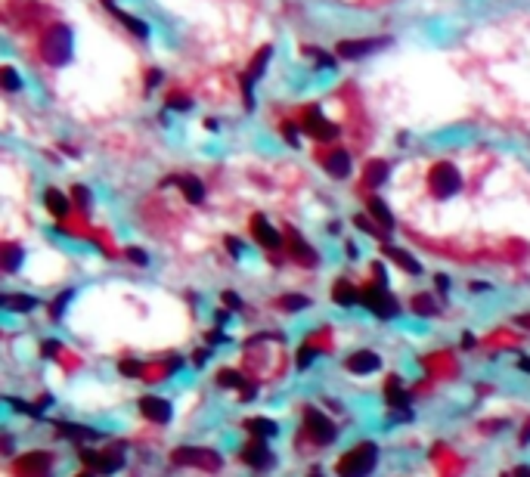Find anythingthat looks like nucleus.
Returning <instances> with one entry per match:
<instances>
[{
  "instance_id": "nucleus-8",
  "label": "nucleus",
  "mask_w": 530,
  "mask_h": 477,
  "mask_svg": "<svg viewBox=\"0 0 530 477\" xmlns=\"http://www.w3.org/2000/svg\"><path fill=\"white\" fill-rule=\"evenodd\" d=\"M53 456L50 452H25L22 459H16V474L19 477H50Z\"/></svg>"
},
{
  "instance_id": "nucleus-29",
  "label": "nucleus",
  "mask_w": 530,
  "mask_h": 477,
  "mask_svg": "<svg viewBox=\"0 0 530 477\" xmlns=\"http://www.w3.org/2000/svg\"><path fill=\"white\" fill-rule=\"evenodd\" d=\"M22 257H25V254H22L19 245H4V270L13 273V270L22 264Z\"/></svg>"
},
{
  "instance_id": "nucleus-30",
  "label": "nucleus",
  "mask_w": 530,
  "mask_h": 477,
  "mask_svg": "<svg viewBox=\"0 0 530 477\" xmlns=\"http://www.w3.org/2000/svg\"><path fill=\"white\" fill-rule=\"evenodd\" d=\"M412 310H416L419 316H434L438 314V304L428 298V295H416V298H412Z\"/></svg>"
},
{
  "instance_id": "nucleus-49",
  "label": "nucleus",
  "mask_w": 530,
  "mask_h": 477,
  "mask_svg": "<svg viewBox=\"0 0 530 477\" xmlns=\"http://www.w3.org/2000/svg\"><path fill=\"white\" fill-rule=\"evenodd\" d=\"M521 443H530V421H527L524 431H521Z\"/></svg>"
},
{
  "instance_id": "nucleus-43",
  "label": "nucleus",
  "mask_w": 530,
  "mask_h": 477,
  "mask_svg": "<svg viewBox=\"0 0 530 477\" xmlns=\"http://www.w3.org/2000/svg\"><path fill=\"white\" fill-rule=\"evenodd\" d=\"M205 359H208V350H196V354H192V363H196V366H202Z\"/></svg>"
},
{
  "instance_id": "nucleus-21",
  "label": "nucleus",
  "mask_w": 530,
  "mask_h": 477,
  "mask_svg": "<svg viewBox=\"0 0 530 477\" xmlns=\"http://www.w3.org/2000/svg\"><path fill=\"white\" fill-rule=\"evenodd\" d=\"M385 254L391 257L394 264H400V267L407 270V273H422V267H419V261H416V257H409L407 252H400V248H394V245H385Z\"/></svg>"
},
{
  "instance_id": "nucleus-28",
  "label": "nucleus",
  "mask_w": 530,
  "mask_h": 477,
  "mask_svg": "<svg viewBox=\"0 0 530 477\" xmlns=\"http://www.w3.org/2000/svg\"><path fill=\"white\" fill-rule=\"evenodd\" d=\"M385 177H388V164L385 161H369L366 164V183L369 186H378V183H385Z\"/></svg>"
},
{
  "instance_id": "nucleus-26",
  "label": "nucleus",
  "mask_w": 530,
  "mask_h": 477,
  "mask_svg": "<svg viewBox=\"0 0 530 477\" xmlns=\"http://www.w3.org/2000/svg\"><path fill=\"white\" fill-rule=\"evenodd\" d=\"M369 211H372V214H376V221H378L381 226H385V230H391V226H394L391 211H388V208H385V202L376 199V195H369Z\"/></svg>"
},
{
  "instance_id": "nucleus-10",
  "label": "nucleus",
  "mask_w": 530,
  "mask_h": 477,
  "mask_svg": "<svg viewBox=\"0 0 530 477\" xmlns=\"http://www.w3.org/2000/svg\"><path fill=\"white\" fill-rule=\"evenodd\" d=\"M319 161H323V168L329 171V177H335V180H345L350 174V155H347V149L332 146V149L319 152Z\"/></svg>"
},
{
  "instance_id": "nucleus-11",
  "label": "nucleus",
  "mask_w": 530,
  "mask_h": 477,
  "mask_svg": "<svg viewBox=\"0 0 530 477\" xmlns=\"http://www.w3.org/2000/svg\"><path fill=\"white\" fill-rule=\"evenodd\" d=\"M285 245H288V252H292L295 261L304 264V267H314V264H316V252L295 230H285Z\"/></svg>"
},
{
  "instance_id": "nucleus-22",
  "label": "nucleus",
  "mask_w": 530,
  "mask_h": 477,
  "mask_svg": "<svg viewBox=\"0 0 530 477\" xmlns=\"http://www.w3.org/2000/svg\"><path fill=\"white\" fill-rule=\"evenodd\" d=\"M44 202H47V208H50L53 214L59 217V221L68 214V199H66V195H62L59 190H47V192H44Z\"/></svg>"
},
{
  "instance_id": "nucleus-45",
  "label": "nucleus",
  "mask_w": 530,
  "mask_h": 477,
  "mask_svg": "<svg viewBox=\"0 0 530 477\" xmlns=\"http://www.w3.org/2000/svg\"><path fill=\"white\" fill-rule=\"evenodd\" d=\"M214 319H217V323H221V326H223V323H230V310H221V314H217Z\"/></svg>"
},
{
  "instance_id": "nucleus-51",
  "label": "nucleus",
  "mask_w": 530,
  "mask_h": 477,
  "mask_svg": "<svg viewBox=\"0 0 530 477\" xmlns=\"http://www.w3.org/2000/svg\"><path fill=\"white\" fill-rule=\"evenodd\" d=\"M78 477H93V474H90V471H87V474H78Z\"/></svg>"
},
{
  "instance_id": "nucleus-18",
  "label": "nucleus",
  "mask_w": 530,
  "mask_h": 477,
  "mask_svg": "<svg viewBox=\"0 0 530 477\" xmlns=\"http://www.w3.org/2000/svg\"><path fill=\"white\" fill-rule=\"evenodd\" d=\"M332 298H335V304H341V307H350V304L360 301V292H357L347 279H338V283L332 285Z\"/></svg>"
},
{
  "instance_id": "nucleus-13",
  "label": "nucleus",
  "mask_w": 530,
  "mask_h": 477,
  "mask_svg": "<svg viewBox=\"0 0 530 477\" xmlns=\"http://www.w3.org/2000/svg\"><path fill=\"white\" fill-rule=\"evenodd\" d=\"M242 459L252 468H267L273 462V456H270V450H267V443L261 440V437H252V440L242 447Z\"/></svg>"
},
{
  "instance_id": "nucleus-39",
  "label": "nucleus",
  "mask_w": 530,
  "mask_h": 477,
  "mask_svg": "<svg viewBox=\"0 0 530 477\" xmlns=\"http://www.w3.org/2000/svg\"><path fill=\"white\" fill-rule=\"evenodd\" d=\"M223 304H227L230 310H239V307H242V301H239L236 292H223Z\"/></svg>"
},
{
  "instance_id": "nucleus-17",
  "label": "nucleus",
  "mask_w": 530,
  "mask_h": 477,
  "mask_svg": "<svg viewBox=\"0 0 530 477\" xmlns=\"http://www.w3.org/2000/svg\"><path fill=\"white\" fill-rule=\"evenodd\" d=\"M252 233H254V239L261 242L264 248H279L283 245V236H279L276 230H273V226L264 221L261 214H254V221H252Z\"/></svg>"
},
{
  "instance_id": "nucleus-36",
  "label": "nucleus",
  "mask_w": 530,
  "mask_h": 477,
  "mask_svg": "<svg viewBox=\"0 0 530 477\" xmlns=\"http://www.w3.org/2000/svg\"><path fill=\"white\" fill-rule=\"evenodd\" d=\"M128 261H134V264H140V267H146V264H149V254L146 252H140V248H128Z\"/></svg>"
},
{
  "instance_id": "nucleus-14",
  "label": "nucleus",
  "mask_w": 530,
  "mask_h": 477,
  "mask_svg": "<svg viewBox=\"0 0 530 477\" xmlns=\"http://www.w3.org/2000/svg\"><path fill=\"white\" fill-rule=\"evenodd\" d=\"M381 44H388V37H376V41H341V44H338V56H345V59H360V56H366V53L378 50Z\"/></svg>"
},
{
  "instance_id": "nucleus-38",
  "label": "nucleus",
  "mask_w": 530,
  "mask_h": 477,
  "mask_svg": "<svg viewBox=\"0 0 530 477\" xmlns=\"http://www.w3.org/2000/svg\"><path fill=\"white\" fill-rule=\"evenodd\" d=\"M354 221H357V226H360V230H366V233H372V236H378V239H385V236H381V233L376 230V226H372V223H369V217H363V214H360V217H354Z\"/></svg>"
},
{
  "instance_id": "nucleus-33",
  "label": "nucleus",
  "mask_w": 530,
  "mask_h": 477,
  "mask_svg": "<svg viewBox=\"0 0 530 477\" xmlns=\"http://www.w3.org/2000/svg\"><path fill=\"white\" fill-rule=\"evenodd\" d=\"M279 304H283V310H304L310 301L304 298V295H285V298L279 301Z\"/></svg>"
},
{
  "instance_id": "nucleus-37",
  "label": "nucleus",
  "mask_w": 530,
  "mask_h": 477,
  "mask_svg": "<svg viewBox=\"0 0 530 477\" xmlns=\"http://www.w3.org/2000/svg\"><path fill=\"white\" fill-rule=\"evenodd\" d=\"M314 357H316V350H314V347H304L301 354H298V369H307V366L314 363Z\"/></svg>"
},
{
  "instance_id": "nucleus-4",
  "label": "nucleus",
  "mask_w": 530,
  "mask_h": 477,
  "mask_svg": "<svg viewBox=\"0 0 530 477\" xmlns=\"http://www.w3.org/2000/svg\"><path fill=\"white\" fill-rule=\"evenodd\" d=\"M171 462L183 468H202V471H217L221 468V456L214 450H199V447H180L171 452Z\"/></svg>"
},
{
  "instance_id": "nucleus-12",
  "label": "nucleus",
  "mask_w": 530,
  "mask_h": 477,
  "mask_svg": "<svg viewBox=\"0 0 530 477\" xmlns=\"http://www.w3.org/2000/svg\"><path fill=\"white\" fill-rule=\"evenodd\" d=\"M140 412L149 421H155V425L171 421V403L161 400V397H143V400H140Z\"/></svg>"
},
{
  "instance_id": "nucleus-25",
  "label": "nucleus",
  "mask_w": 530,
  "mask_h": 477,
  "mask_svg": "<svg viewBox=\"0 0 530 477\" xmlns=\"http://www.w3.org/2000/svg\"><path fill=\"white\" fill-rule=\"evenodd\" d=\"M59 434L75 437V440H97V431L93 428H81V425H68V421H59Z\"/></svg>"
},
{
  "instance_id": "nucleus-23",
  "label": "nucleus",
  "mask_w": 530,
  "mask_h": 477,
  "mask_svg": "<svg viewBox=\"0 0 530 477\" xmlns=\"http://www.w3.org/2000/svg\"><path fill=\"white\" fill-rule=\"evenodd\" d=\"M248 431H252L254 437H261V440H267V437H276V421H270V419H248Z\"/></svg>"
},
{
  "instance_id": "nucleus-50",
  "label": "nucleus",
  "mask_w": 530,
  "mask_h": 477,
  "mask_svg": "<svg viewBox=\"0 0 530 477\" xmlns=\"http://www.w3.org/2000/svg\"><path fill=\"white\" fill-rule=\"evenodd\" d=\"M307 477H323V471H310Z\"/></svg>"
},
{
  "instance_id": "nucleus-20",
  "label": "nucleus",
  "mask_w": 530,
  "mask_h": 477,
  "mask_svg": "<svg viewBox=\"0 0 530 477\" xmlns=\"http://www.w3.org/2000/svg\"><path fill=\"white\" fill-rule=\"evenodd\" d=\"M385 397H388V403L397 406V409H407V403H409V397H407V390H403V385L397 378H388V385H385Z\"/></svg>"
},
{
  "instance_id": "nucleus-42",
  "label": "nucleus",
  "mask_w": 530,
  "mask_h": 477,
  "mask_svg": "<svg viewBox=\"0 0 530 477\" xmlns=\"http://www.w3.org/2000/svg\"><path fill=\"white\" fill-rule=\"evenodd\" d=\"M434 285H438V292H440V295H447V292H450V279H447V276H438V279H434Z\"/></svg>"
},
{
  "instance_id": "nucleus-6",
  "label": "nucleus",
  "mask_w": 530,
  "mask_h": 477,
  "mask_svg": "<svg viewBox=\"0 0 530 477\" xmlns=\"http://www.w3.org/2000/svg\"><path fill=\"white\" fill-rule=\"evenodd\" d=\"M360 301H363L366 307H369L378 319H391V316H397V310H400V304H397L391 295L385 292V285H369V288H363V292H360Z\"/></svg>"
},
{
  "instance_id": "nucleus-5",
  "label": "nucleus",
  "mask_w": 530,
  "mask_h": 477,
  "mask_svg": "<svg viewBox=\"0 0 530 477\" xmlns=\"http://www.w3.org/2000/svg\"><path fill=\"white\" fill-rule=\"evenodd\" d=\"M81 462L90 468V474H115L124 465V450L121 447H112V450H103V452L84 450Z\"/></svg>"
},
{
  "instance_id": "nucleus-1",
  "label": "nucleus",
  "mask_w": 530,
  "mask_h": 477,
  "mask_svg": "<svg viewBox=\"0 0 530 477\" xmlns=\"http://www.w3.org/2000/svg\"><path fill=\"white\" fill-rule=\"evenodd\" d=\"M41 53L50 66H66L72 56V31L62 22H50V28L41 37Z\"/></svg>"
},
{
  "instance_id": "nucleus-46",
  "label": "nucleus",
  "mask_w": 530,
  "mask_h": 477,
  "mask_svg": "<svg viewBox=\"0 0 530 477\" xmlns=\"http://www.w3.org/2000/svg\"><path fill=\"white\" fill-rule=\"evenodd\" d=\"M512 477H530V468L521 465V468H515V474H512Z\"/></svg>"
},
{
  "instance_id": "nucleus-24",
  "label": "nucleus",
  "mask_w": 530,
  "mask_h": 477,
  "mask_svg": "<svg viewBox=\"0 0 530 477\" xmlns=\"http://www.w3.org/2000/svg\"><path fill=\"white\" fill-rule=\"evenodd\" d=\"M0 304H4L6 310H19V314H25V310H35L37 307V301L31 298V295H6Z\"/></svg>"
},
{
  "instance_id": "nucleus-9",
  "label": "nucleus",
  "mask_w": 530,
  "mask_h": 477,
  "mask_svg": "<svg viewBox=\"0 0 530 477\" xmlns=\"http://www.w3.org/2000/svg\"><path fill=\"white\" fill-rule=\"evenodd\" d=\"M301 128L307 130V134L314 137V140H335V137H338V128H335L332 121H326L323 115H319V109H316V106H310L307 112H304Z\"/></svg>"
},
{
  "instance_id": "nucleus-15",
  "label": "nucleus",
  "mask_w": 530,
  "mask_h": 477,
  "mask_svg": "<svg viewBox=\"0 0 530 477\" xmlns=\"http://www.w3.org/2000/svg\"><path fill=\"white\" fill-rule=\"evenodd\" d=\"M345 366H347V369L354 372V375H366V372L381 369V359H378V354H372V350H357V354L347 357Z\"/></svg>"
},
{
  "instance_id": "nucleus-16",
  "label": "nucleus",
  "mask_w": 530,
  "mask_h": 477,
  "mask_svg": "<svg viewBox=\"0 0 530 477\" xmlns=\"http://www.w3.org/2000/svg\"><path fill=\"white\" fill-rule=\"evenodd\" d=\"M270 53H273V47H261L258 50V56L252 59V66H248V72H245V106L252 109V97H248V93H252V81H258L261 78V72H264V66H267V59H270Z\"/></svg>"
},
{
  "instance_id": "nucleus-31",
  "label": "nucleus",
  "mask_w": 530,
  "mask_h": 477,
  "mask_svg": "<svg viewBox=\"0 0 530 477\" xmlns=\"http://www.w3.org/2000/svg\"><path fill=\"white\" fill-rule=\"evenodd\" d=\"M106 6H109V10H112L115 16H118V19H121V22H124V25H128L130 31H134L137 37H146V35H149V31H146V25H140V22L134 19V16H124V13H118V10H115V6H112V0H106Z\"/></svg>"
},
{
  "instance_id": "nucleus-47",
  "label": "nucleus",
  "mask_w": 530,
  "mask_h": 477,
  "mask_svg": "<svg viewBox=\"0 0 530 477\" xmlns=\"http://www.w3.org/2000/svg\"><path fill=\"white\" fill-rule=\"evenodd\" d=\"M518 369H524V372H530V357H521V359H518Z\"/></svg>"
},
{
  "instance_id": "nucleus-3",
  "label": "nucleus",
  "mask_w": 530,
  "mask_h": 477,
  "mask_svg": "<svg viewBox=\"0 0 530 477\" xmlns=\"http://www.w3.org/2000/svg\"><path fill=\"white\" fill-rule=\"evenodd\" d=\"M428 186H431V192L438 195V199H450V195L459 192L462 177H459V171L450 161H438L431 168V174H428Z\"/></svg>"
},
{
  "instance_id": "nucleus-34",
  "label": "nucleus",
  "mask_w": 530,
  "mask_h": 477,
  "mask_svg": "<svg viewBox=\"0 0 530 477\" xmlns=\"http://www.w3.org/2000/svg\"><path fill=\"white\" fill-rule=\"evenodd\" d=\"M0 81H4V87H6V90H19V87H22L19 75H16L13 68H4V72H0Z\"/></svg>"
},
{
  "instance_id": "nucleus-2",
  "label": "nucleus",
  "mask_w": 530,
  "mask_h": 477,
  "mask_svg": "<svg viewBox=\"0 0 530 477\" xmlns=\"http://www.w3.org/2000/svg\"><path fill=\"white\" fill-rule=\"evenodd\" d=\"M376 462H378V447L366 440L338 459V474L341 477H366V474H372Z\"/></svg>"
},
{
  "instance_id": "nucleus-44",
  "label": "nucleus",
  "mask_w": 530,
  "mask_h": 477,
  "mask_svg": "<svg viewBox=\"0 0 530 477\" xmlns=\"http://www.w3.org/2000/svg\"><path fill=\"white\" fill-rule=\"evenodd\" d=\"M227 248H230L233 257H239V242H236V239H227Z\"/></svg>"
},
{
  "instance_id": "nucleus-40",
  "label": "nucleus",
  "mask_w": 530,
  "mask_h": 477,
  "mask_svg": "<svg viewBox=\"0 0 530 477\" xmlns=\"http://www.w3.org/2000/svg\"><path fill=\"white\" fill-rule=\"evenodd\" d=\"M72 195H75L78 202H81V205H87V202H90V192L84 190V186H75V190H72Z\"/></svg>"
},
{
  "instance_id": "nucleus-27",
  "label": "nucleus",
  "mask_w": 530,
  "mask_h": 477,
  "mask_svg": "<svg viewBox=\"0 0 530 477\" xmlns=\"http://www.w3.org/2000/svg\"><path fill=\"white\" fill-rule=\"evenodd\" d=\"M217 381H221L223 388H239V390H242V394H245L248 388H252V381H245V378H242V375H239L236 369H223L221 375H217Z\"/></svg>"
},
{
  "instance_id": "nucleus-7",
  "label": "nucleus",
  "mask_w": 530,
  "mask_h": 477,
  "mask_svg": "<svg viewBox=\"0 0 530 477\" xmlns=\"http://www.w3.org/2000/svg\"><path fill=\"white\" fill-rule=\"evenodd\" d=\"M304 425H307V434L314 437L316 443H332L335 440V425H332V419H326L319 409H314V406H307L304 409Z\"/></svg>"
},
{
  "instance_id": "nucleus-41",
  "label": "nucleus",
  "mask_w": 530,
  "mask_h": 477,
  "mask_svg": "<svg viewBox=\"0 0 530 477\" xmlns=\"http://www.w3.org/2000/svg\"><path fill=\"white\" fill-rule=\"evenodd\" d=\"M59 350V341H44V347H41V354L44 357H53Z\"/></svg>"
},
{
  "instance_id": "nucleus-19",
  "label": "nucleus",
  "mask_w": 530,
  "mask_h": 477,
  "mask_svg": "<svg viewBox=\"0 0 530 477\" xmlns=\"http://www.w3.org/2000/svg\"><path fill=\"white\" fill-rule=\"evenodd\" d=\"M174 183L180 186L183 195H186V202H192V205H199V202L205 199V186H202L196 177H177Z\"/></svg>"
},
{
  "instance_id": "nucleus-35",
  "label": "nucleus",
  "mask_w": 530,
  "mask_h": 477,
  "mask_svg": "<svg viewBox=\"0 0 530 477\" xmlns=\"http://www.w3.org/2000/svg\"><path fill=\"white\" fill-rule=\"evenodd\" d=\"M118 369H121V375H130V378H134V375H146V372H143V366L134 363V359H121Z\"/></svg>"
},
{
  "instance_id": "nucleus-32",
  "label": "nucleus",
  "mask_w": 530,
  "mask_h": 477,
  "mask_svg": "<svg viewBox=\"0 0 530 477\" xmlns=\"http://www.w3.org/2000/svg\"><path fill=\"white\" fill-rule=\"evenodd\" d=\"M72 298H75V292H72V288H68V292H62L59 298L53 301V307H50V316H53V319H59V316H62V310H66V304L72 301Z\"/></svg>"
},
{
  "instance_id": "nucleus-48",
  "label": "nucleus",
  "mask_w": 530,
  "mask_h": 477,
  "mask_svg": "<svg viewBox=\"0 0 530 477\" xmlns=\"http://www.w3.org/2000/svg\"><path fill=\"white\" fill-rule=\"evenodd\" d=\"M462 347H474V335H462Z\"/></svg>"
}]
</instances>
